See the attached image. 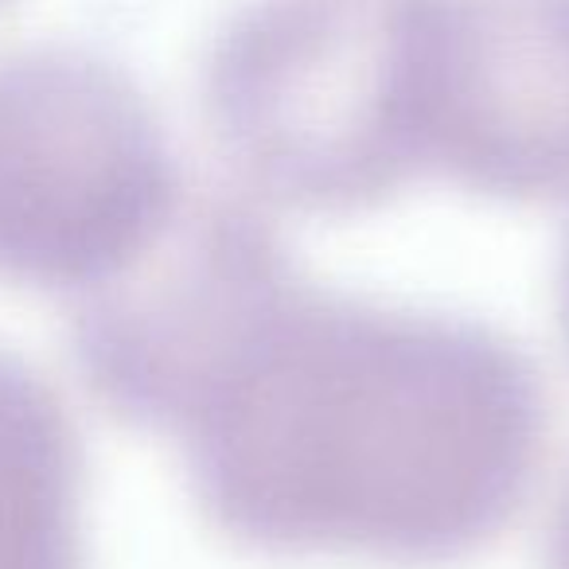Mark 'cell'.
Instances as JSON below:
<instances>
[{
  "label": "cell",
  "instance_id": "cell-2",
  "mask_svg": "<svg viewBox=\"0 0 569 569\" xmlns=\"http://www.w3.org/2000/svg\"><path fill=\"white\" fill-rule=\"evenodd\" d=\"M227 188L273 219L351 222L421 188L410 0H246L199 63Z\"/></svg>",
  "mask_w": 569,
  "mask_h": 569
},
{
  "label": "cell",
  "instance_id": "cell-7",
  "mask_svg": "<svg viewBox=\"0 0 569 569\" xmlns=\"http://www.w3.org/2000/svg\"><path fill=\"white\" fill-rule=\"evenodd\" d=\"M542 569H569V468L558 480L542 527Z\"/></svg>",
  "mask_w": 569,
  "mask_h": 569
},
{
  "label": "cell",
  "instance_id": "cell-6",
  "mask_svg": "<svg viewBox=\"0 0 569 569\" xmlns=\"http://www.w3.org/2000/svg\"><path fill=\"white\" fill-rule=\"evenodd\" d=\"M0 569H90L87 449L56 387L0 348Z\"/></svg>",
  "mask_w": 569,
  "mask_h": 569
},
{
  "label": "cell",
  "instance_id": "cell-3",
  "mask_svg": "<svg viewBox=\"0 0 569 569\" xmlns=\"http://www.w3.org/2000/svg\"><path fill=\"white\" fill-rule=\"evenodd\" d=\"M191 191L126 67L79 43L0 56V281L87 301L172 234Z\"/></svg>",
  "mask_w": 569,
  "mask_h": 569
},
{
  "label": "cell",
  "instance_id": "cell-4",
  "mask_svg": "<svg viewBox=\"0 0 569 569\" xmlns=\"http://www.w3.org/2000/svg\"><path fill=\"white\" fill-rule=\"evenodd\" d=\"M301 261L281 219L234 188L191 191L172 234L129 277L74 305L71 356L94 402L168 441L203 379Z\"/></svg>",
  "mask_w": 569,
  "mask_h": 569
},
{
  "label": "cell",
  "instance_id": "cell-5",
  "mask_svg": "<svg viewBox=\"0 0 569 569\" xmlns=\"http://www.w3.org/2000/svg\"><path fill=\"white\" fill-rule=\"evenodd\" d=\"M426 183L569 207V0H410Z\"/></svg>",
  "mask_w": 569,
  "mask_h": 569
},
{
  "label": "cell",
  "instance_id": "cell-8",
  "mask_svg": "<svg viewBox=\"0 0 569 569\" xmlns=\"http://www.w3.org/2000/svg\"><path fill=\"white\" fill-rule=\"evenodd\" d=\"M553 309H558V332L569 356V222L558 246V273H553Z\"/></svg>",
  "mask_w": 569,
  "mask_h": 569
},
{
  "label": "cell",
  "instance_id": "cell-9",
  "mask_svg": "<svg viewBox=\"0 0 569 569\" xmlns=\"http://www.w3.org/2000/svg\"><path fill=\"white\" fill-rule=\"evenodd\" d=\"M0 4H4V0H0Z\"/></svg>",
  "mask_w": 569,
  "mask_h": 569
},
{
  "label": "cell",
  "instance_id": "cell-1",
  "mask_svg": "<svg viewBox=\"0 0 569 569\" xmlns=\"http://www.w3.org/2000/svg\"><path fill=\"white\" fill-rule=\"evenodd\" d=\"M550 437L546 375L503 328L301 269L168 445L203 527L246 558L452 569L522 519Z\"/></svg>",
  "mask_w": 569,
  "mask_h": 569
}]
</instances>
